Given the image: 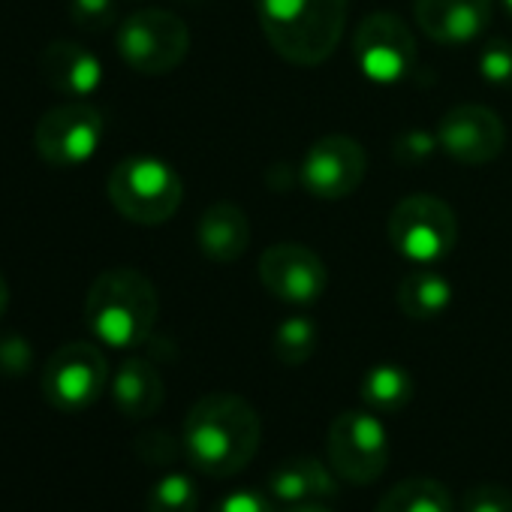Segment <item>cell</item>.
Segmentation results:
<instances>
[{
	"mask_svg": "<svg viewBox=\"0 0 512 512\" xmlns=\"http://www.w3.org/2000/svg\"><path fill=\"white\" fill-rule=\"evenodd\" d=\"M263 422L253 404L232 392H211L199 398L181 428V443L190 467L205 476L226 479L241 473L260 449Z\"/></svg>",
	"mask_w": 512,
	"mask_h": 512,
	"instance_id": "cell-1",
	"label": "cell"
},
{
	"mask_svg": "<svg viewBox=\"0 0 512 512\" xmlns=\"http://www.w3.org/2000/svg\"><path fill=\"white\" fill-rule=\"evenodd\" d=\"M350 0H260L269 46L296 67L329 61L344 37Z\"/></svg>",
	"mask_w": 512,
	"mask_h": 512,
	"instance_id": "cell-2",
	"label": "cell"
},
{
	"mask_svg": "<svg viewBox=\"0 0 512 512\" xmlns=\"http://www.w3.org/2000/svg\"><path fill=\"white\" fill-rule=\"evenodd\" d=\"M160 314L154 284L136 269L103 272L85 299L88 332L115 350H130L148 341Z\"/></svg>",
	"mask_w": 512,
	"mask_h": 512,
	"instance_id": "cell-3",
	"label": "cell"
},
{
	"mask_svg": "<svg viewBox=\"0 0 512 512\" xmlns=\"http://www.w3.org/2000/svg\"><path fill=\"white\" fill-rule=\"evenodd\" d=\"M106 193L121 217L142 226H157L178 211L184 184L166 160L133 154L112 169Z\"/></svg>",
	"mask_w": 512,
	"mask_h": 512,
	"instance_id": "cell-4",
	"label": "cell"
},
{
	"mask_svg": "<svg viewBox=\"0 0 512 512\" xmlns=\"http://www.w3.org/2000/svg\"><path fill=\"white\" fill-rule=\"evenodd\" d=\"M386 232L404 260L416 266H431L452 253L458 241V220L440 196L413 193L392 208Z\"/></svg>",
	"mask_w": 512,
	"mask_h": 512,
	"instance_id": "cell-5",
	"label": "cell"
},
{
	"mask_svg": "<svg viewBox=\"0 0 512 512\" xmlns=\"http://www.w3.org/2000/svg\"><path fill=\"white\" fill-rule=\"evenodd\" d=\"M115 46L121 61L142 76L172 73L190 49L187 25L169 10H139L115 34Z\"/></svg>",
	"mask_w": 512,
	"mask_h": 512,
	"instance_id": "cell-6",
	"label": "cell"
},
{
	"mask_svg": "<svg viewBox=\"0 0 512 512\" xmlns=\"http://www.w3.org/2000/svg\"><path fill=\"white\" fill-rule=\"evenodd\" d=\"M329 461L344 482L371 485L389 464V434L374 410H344L329 425Z\"/></svg>",
	"mask_w": 512,
	"mask_h": 512,
	"instance_id": "cell-7",
	"label": "cell"
},
{
	"mask_svg": "<svg viewBox=\"0 0 512 512\" xmlns=\"http://www.w3.org/2000/svg\"><path fill=\"white\" fill-rule=\"evenodd\" d=\"M109 386V362L91 341H73L52 353L43 368V398L64 413H82Z\"/></svg>",
	"mask_w": 512,
	"mask_h": 512,
	"instance_id": "cell-8",
	"label": "cell"
},
{
	"mask_svg": "<svg viewBox=\"0 0 512 512\" xmlns=\"http://www.w3.org/2000/svg\"><path fill=\"white\" fill-rule=\"evenodd\" d=\"M103 142V115L88 100H67L49 109L37 130L34 148L49 166H82L88 163Z\"/></svg>",
	"mask_w": 512,
	"mask_h": 512,
	"instance_id": "cell-9",
	"label": "cell"
},
{
	"mask_svg": "<svg viewBox=\"0 0 512 512\" xmlns=\"http://www.w3.org/2000/svg\"><path fill=\"white\" fill-rule=\"evenodd\" d=\"M353 58L371 82H401L416 64V37L395 13H371L353 37Z\"/></svg>",
	"mask_w": 512,
	"mask_h": 512,
	"instance_id": "cell-10",
	"label": "cell"
},
{
	"mask_svg": "<svg viewBox=\"0 0 512 512\" xmlns=\"http://www.w3.org/2000/svg\"><path fill=\"white\" fill-rule=\"evenodd\" d=\"M263 287L287 305H314L329 284L326 263L302 241H281L260 256Z\"/></svg>",
	"mask_w": 512,
	"mask_h": 512,
	"instance_id": "cell-11",
	"label": "cell"
},
{
	"mask_svg": "<svg viewBox=\"0 0 512 512\" xmlns=\"http://www.w3.org/2000/svg\"><path fill=\"white\" fill-rule=\"evenodd\" d=\"M368 172L365 148L350 136L317 139L299 169L305 190L317 199H347L359 190Z\"/></svg>",
	"mask_w": 512,
	"mask_h": 512,
	"instance_id": "cell-12",
	"label": "cell"
},
{
	"mask_svg": "<svg viewBox=\"0 0 512 512\" xmlns=\"http://www.w3.org/2000/svg\"><path fill=\"white\" fill-rule=\"evenodd\" d=\"M440 151L464 166H482L500 157L506 130L497 112L482 103H458L437 124Z\"/></svg>",
	"mask_w": 512,
	"mask_h": 512,
	"instance_id": "cell-13",
	"label": "cell"
},
{
	"mask_svg": "<svg viewBox=\"0 0 512 512\" xmlns=\"http://www.w3.org/2000/svg\"><path fill=\"white\" fill-rule=\"evenodd\" d=\"M40 76L55 94L67 100H88L103 82V64L85 46L58 40L40 55Z\"/></svg>",
	"mask_w": 512,
	"mask_h": 512,
	"instance_id": "cell-14",
	"label": "cell"
},
{
	"mask_svg": "<svg viewBox=\"0 0 512 512\" xmlns=\"http://www.w3.org/2000/svg\"><path fill=\"white\" fill-rule=\"evenodd\" d=\"M416 22L434 43H470L491 22V0H416Z\"/></svg>",
	"mask_w": 512,
	"mask_h": 512,
	"instance_id": "cell-15",
	"label": "cell"
},
{
	"mask_svg": "<svg viewBox=\"0 0 512 512\" xmlns=\"http://www.w3.org/2000/svg\"><path fill=\"white\" fill-rule=\"evenodd\" d=\"M266 488L278 503H287V506L311 503V500L329 503V500H335V494L341 488V476L332 467V461L326 464L317 455H296L269 473Z\"/></svg>",
	"mask_w": 512,
	"mask_h": 512,
	"instance_id": "cell-16",
	"label": "cell"
},
{
	"mask_svg": "<svg viewBox=\"0 0 512 512\" xmlns=\"http://www.w3.org/2000/svg\"><path fill=\"white\" fill-rule=\"evenodd\" d=\"M196 244L211 263H235L250 244V220L235 202H214L196 223Z\"/></svg>",
	"mask_w": 512,
	"mask_h": 512,
	"instance_id": "cell-17",
	"label": "cell"
},
{
	"mask_svg": "<svg viewBox=\"0 0 512 512\" xmlns=\"http://www.w3.org/2000/svg\"><path fill=\"white\" fill-rule=\"evenodd\" d=\"M163 377L148 359H124L112 377V401L127 419H151L163 407Z\"/></svg>",
	"mask_w": 512,
	"mask_h": 512,
	"instance_id": "cell-18",
	"label": "cell"
},
{
	"mask_svg": "<svg viewBox=\"0 0 512 512\" xmlns=\"http://www.w3.org/2000/svg\"><path fill=\"white\" fill-rule=\"evenodd\" d=\"M452 305V284L428 266H419L413 272L404 275V281L398 284V308L404 311V317L428 323L446 314V308Z\"/></svg>",
	"mask_w": 512,
	"mask_h": 512,
	"instance_id": "cell-19",
	"label": "cell"
},
{
	"mask_svg": "<svg viewBox=\"0 0 512 512\" xmlns=\"http://www.w3.org/2000/svg\"><path fill=\"white\" fill-rule=\"evenodd\" d=\"M359 395H362L365 407L374 413H398L413 401L416 383L407 368H401L395 362H380L365 371Z\"/></svg>",
	"mask_w": 512,
	"mask_h": 512,
	"instance_id": "cell-20",
	"label": "cell"
},
{
	"mask_svg": "<svg viewBox=\"0 0 512 512\" xmlns=\"http://www.w3.org/2000/svg\"><path fill=\"white\" fill-rule=\"evenodd\" d=\"M374 512H455V497L431 476H410L395 482Z\"/></svg>",
	"mask_w": 512,
	"mask_h": 512,
	"instance_id": "cell-21",
	"label": "cell"
},
{
	"mask_svg": "<svg viewBox=\"0 0 512 512\" xmlns=\"http://www.w3.org/2000/svg\"><path fill=\"white\" fill-rule=\"evenodd\" d=\"M317 344H320V326L305 314L287 317L272 335V353L287 368L305 365L317 353Z\"/></svg>",
	"mask_w": 512,
	"mask_h": 512,
	"instance_id": "cell-22",
	"label": "cell"
},
{
	"mask_svg": "<svg viewBox=\"0 0 512 512\" xmlns=\"http://www.w3.org/2000/svg\"><path fill=\"white\" fill-rule=\"evenodd\" d=\"M196 509H199V488L187 473L160 476L145 500V512H196Z\"/></svg>",
	"mask_w": 512,
	"mask_h": 512,
	"instance_id": "cell-23",
	"label": "cell"
},
{
	"mask_svg": "<svg viewBox=\"0 0 512 512\" xmlns=\"http://www.w3.org/2000/svg\"><path fill=\"white\" fill-rule=\"evenodd\" d=\"M479 76L488 85L509 88L512 85V43L509 40H488L479 52Z\"/></svg>",
	"mask_w": 512,
	"mask_h": 512,
	"instance_id": "cell-24",
	"label": "cell"
},
{
	"mask_svg": "<svg viewBox=\"0 0 512 512\" xmlns=\"http://www.w3.org/2000/svg\"><path fill=\"white\" fill-rule=\"evenodd\" d=\"M70 19L76 28L91 34L109 31L118 19L115 0H70Z\"/></svg>",
	"mask_w": 512,
	"mask_h": 512,
	"instance_id": "cell-25",
	"label": "cell"
},
{
	"mask_svg": "<svg viewBox=\"0 0 512 512\" xmlns=\"http://www.w3.org/2000/svg\"><path fill=\"white\" fill-rule=\"evenodd\" d=\"M461 512H512V488L497 482H479L464 491Z\"/></svg>",
	"mask_w": 512,
	"mask_h": 512,
	"instance_id": "cell-26",
	"label": "cell"
},
{
	"mask_svg": "<svg viewBox=\"0 0 512 512\" xmlns=\"http://www.w3.org/2000/svg\"><path fill=\"white\" fill-rule=\"evenodd\" d=\"M133 446H136V455L142 461H148V464H169V461H175L184 452V443H178L172 434L157 431V428L142 431Z\"/></svg>",
	"mask_w": 512,
	"mask_h": 512,
	"instance_id": "cell-27",
	"label": "cell"
},
{
	"mask_svg": "<svg viewBox=\"0 0 512 512\" xmlns=\"http://www.w3.org/2000/svg\"><path fill=\"white\" fill-rule=\"evenodd\" d=\"M31 344L22 335H4L0 338V374L4 377H22L31 368Z\"/></svg>",
	"mask_w": 512,
	"mask_h": 512,
	"instance_id": "cell-28",
	"label": "cell"
},
{
	"mask_svg": "<svg viewBox=\"0 0 512 512\" xmlns=\"http://www.w3.org/2000/svg\"><path fill=\"white\" fill-rule=\"evenodd\" d=\"M437 145H440V142H437V133L407 130V133H401V136L395 139V148H392V151H395V157H398L401 163H419V160L431 157Z\"/></svg>",
	"mask_w": 512,
	"mask_h": 512,
	"instance_id": "cell-29",
	"label": "cell"
},
{
	"mask_svg": "<svg viewBox=\"0 0 512 512\" xmlns=\"http://www.w3.org/2000/svg\"><path fill=\"white\" fill-rule=\"evenodd\" d=\"M211 512H275V503L263 491L247 488V491H229L214 503Z\"/></svg>",
	"mask_w": 512,
	"mask_h": 512,
	"instance_id": "cell-30",
	"label": "cell"
},
{
	"mask_svg": "<svg viewBox=\"0 0 512 512\" xmlns=\"http://www.w3.org/2000/svg\"><path fill=\"white\" fill-rule=\"evenodd\" d=\"M284 512H332L326 503H317V500H311V503H296V506H290V509H284Z\"/></svg>",
	"mask_w": 512,
	"mask_h": 512,
	"instance_id": "cell-31",
	"label": "cell"
},
{
	"mask_svg": "<svg viewBox=\"0 0 512 512\" xmlns=\"http://www.w3.org/2000/svg\"><path fill=\"white\" fill-rule=\"evenodd\" d=\"M7 305H10V287H7L4 275H0V317L7 314Z\"/></svg>",
	"mask_w": 512,
	"mask_h": 512,
	"instance_id": "cell-32",
	"label": "cell"
},
{
	"mask_svg": "<svg viewBox=\"0 0 512 512\" xmlns=\"http://www.w3.org/2000/svg\"><path fill=\"white\" fill-rule=\"evenodd\" d=\"M500 4L506 7V13H512V0H500Z\"/></svg>",
	"mask_w": 512,
	"mask_h": 512,
	"instance_id": "cell-33",
	"label": "cell"
}]
</instances>
